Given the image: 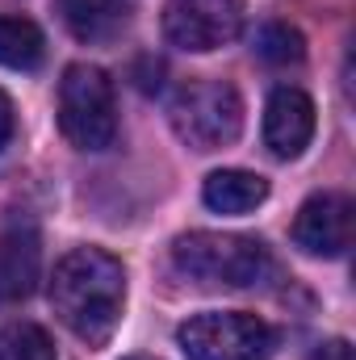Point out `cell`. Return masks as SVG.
Instances as JSON below:
<instances>
[{
    "instance_id": "1",
    "label": "cell",
    "mask_w": 356,
    "mask_h": 360,
    "mask_svg": "<svg viewBox=\"0 0 356 360\" xmlns=\"http://www.w3.org/2000/svg\"><path fill=\"white\" fill-rule=\"evenodd\" d=\"M51 306L59 323L84 340L89 348H105L126 310V269L105 248L68 252L51 276Z\"/></svg>"
},
{
    "instance_id": "2",
    "label": "cell",
    "mask_w": 356,
    "mask_h": 360,
    "mask_svg": "<svg viewBox=\"0 0 356 360\" xmlns=\"http://www.w3.org/2000/svg\"><path fill=\"white\" fill-rule=\"evenodd\" d=\"M172 269L205 289H252L272 272V252L256 235L189 231L172 243Z\"/></svg>"
},
{
    "instance_id": "3",
    "label": "cell",
    "mask_w": 356,
    "mask_h": 360,
    "mask_svg": "<svg viewBox=\"0 0 356 360\" xmlns=\"http://www.w3.org/2000/svg\"><path fill=\"white\" fill-rule=\"evenodd\" d=\"M59 130L76 151H105L117 139V92L101 68L72 63L63 72V80H59Z\"/></svg>"
},
{
    "instance_id": "4",
    "label": "cell",
    "mask_w": 356,
    "mask_h": 360,
    "mask_svg": "<svg viewBox=\"0 0 356 360\" xmlns=\"http://www.w3.org/2000/svg\"><path fill=\"white\" fill-rule=\"evenodd\" d=\"M168 122L193 151H222L243 134V96L227 80H193L172 96Z\"/></svg>"
},
{
    "instance_id": "5",
    "label": "cell",
    "mask_w": 356,
    "mask_h": 360,
    "mask_svg": "<svg viewBox=\"0 0 356 360\" xmlns=\"http://www.w3.org/2000/svg\"><path fill=\"white\" fill-rule=\"evenodd\" d=\"M177 344L189 360H268L276 331L243 310H205L180 323Z\"/></svg>"
},
{
    "instance_id": "6",
    "label": "cell",
    "mask_w": 356,
    "mask_h": 360,
    "mask_svg": "<svg viewBox=\"0 0 356 360\" xmlns=\"http://www.w3.org/2000/svg\"><path fill=\"white\" fill-rule=\"evenodd\" d=\"M243 0H168L164 34L180 51L210 55L243 34Z\"/></svg>"
},
{
    "instance_id": "7",
    "label": "cell",
    "mask_w": 356,
    "mask_h": 360,
    "mask_svg": "<svg viewBox=\"0 0 356 360\" xmlns=\"http://www.w3.org/2000/svg\"><path fill=\"white\" fill-rule=\"evenodd\" d=\"M352 226H356V205L348 193H314L302 201L293 218V243L306 256L336 260L352 248Z\"/></svg>"
},
{
    "instance_id": "8",
    "label": "cell",
    "mask_w": 356,
    "mask_h": 360,
    "mask_svg": "<svg viewBox=\"0 0 356 360\" xmlns=\"http://www.w3.org/2000/svg\"><path fill=\"white\" fill-rule=\"evenodd\" d=\"M314 139V101L293 84L272 89L265 105V143L276 160H298Z\"/></svg>"
},
{
    "instance_id": "9",
    "label": "cell",
    "mask_w": 356,
    "mask_h": 360,
    "mask_svg": "<svg viewBox=\"0 0 356 360\" xmlns=\"http://www.w3.org/2000/svg\"><path fill=\"white\" fill-rule=\"evenodd\" d=\"M42 269V239L34 231V222H4L0 226V306L21 302L34 293Z\"/></svg>"
},
{
    "instance_id": "10",
    "label": "cell",
    "mask_w": 356,
    "mask_h": 360,
    "mask_svg": "<svg viewBox=\"0 0 356 360\" xmlns=\"http://www.w3.org/2000/svg\"><path fill=\"white\" fill-rule=\"evenodd\" d=\"M63 25L80 42H113L130 25V4L126 0H55Z\"/></svg>"
},
{
    "instance_id": "11",
    "label": "cell",
    "mask_w": 356,
    "mask_h": 360,
    "mask_svg": "<svg viewBox=\"0 0 356 360\" xmlns=\"http://www.w3.org/2000/svg\"><path fill=\"white\" fill-rule=\"evenodd\" d=\"M201 197L214 214H252L256 205L268 201V180L248 168H222L205 176Z\"/></svg>"
},
{
    "instance_id": "12",
    "label": "cell",
    "mask_w": 356,
    "mask_h": 360,
    "mask_svg": "<svg viewBox=\"0 0 356 360\" xmlns=\"http://www.w3.org/2000/svg\"><path fill=\"white\" fill-rule=\"evenodd\" d=\"M46 59V38L30 17H4L0 13V68L34 72Z\"/></svg>"
},
{
    "instance_id": "13",
    "label": "cell",
    "mask_w": 356,
    "mask_h": 360,
    "mask_svg": "<svg viewBox=\"0 0 356 360\" xmlns=\"http://www.w3.org/2000/svg\"><path fill=\"white\" fill-rule=\"evenodd\" d=\"M256 55L272 68H298L306 59V38L285 21H268L256 34Z\"/></svg>"
},
{
    "instance_id": "14",
    "label": "cell",
    "mask_w": 356,
    "mask_h": 360,
    "mask_svg": "<svg viewBox=\"0 0 356 360\" xmlns=\"http://www.w3.org/2000/svg\"><path fill=\"white\" fill-rule=\"evenodd\" d=\"M0 360H59L51 335L38 323H8L0 327Z\"/></svg>"
},
{
    "instance_id": "15",
    "label": "cell",
    "mask_w": 356,
    "mask_h": 360,
    "mask_svg": "<svg viewBox=\"0 0 356 360\" xmlns=\"http://www.w3.org/2000/svg\"><path fill=\"white\" fill-rule=\"evenodd\" d=\"M306 360H356V356H352V344L348 340H327V344H319Z\"/></svg>"
},
{
    "instance_id": "16",
    "label": "cell",
    "mask_w": 356,
    "mask_h": 360,
    "mask_svg": "<svg viewBox=\"0 0 356 360\" xmlns=\"http://www.w3.org/2000/svg\"><path fill=\"white\" fill-rule=\"evenodd\" d=\"M8 139H13V101L0 92V151H4Z\"/></svg>"
},
{
    "instance_id": "17",
    "label": "cell",
    "mask_w": 356,
    "mask_h": 360,
    "mask_svg": "<svg viewBox=\"0 0 356 360\" xmlns=\"http://www.w3.org/2000/svg\"><path fill=\"white\" fill-rule=\"evenodd\" d=\"M126 360H160V356H126Z\"/></svg>"
}]
</instances>
